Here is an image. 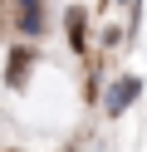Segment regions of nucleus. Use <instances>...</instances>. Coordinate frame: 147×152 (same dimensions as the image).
Here are the masks:
<instances>
[{"label":"nucleus","instance_id":"obj_1","mask_svg":"<svg viewBox=\"0 0 147 152\" xmlns=\"http://www.w3.org/2000/svg\"><path fill=\"white\" fill-rule=\"evenodd\" d=\"M132 98H137V79H118V88L108 93V113L118 118V113H123V108H127Z\"/></svg>","mask_w":147,"mask_h":152},{"label":"nucleus","instance_id":"obj_2","mask_svg":"<svg viewBox=\"0 0 147 152\" xmlns=\"http://www.w3.org/2000/svg\"><path fill=\"white\" fill-rule=\"evenodd\" d=\"M20 30H25V34H39V30H44V10H39V0H20Z\"/></svg>","mask_w":147,"mask_h":152},{"label":"nucleus","instance_id":"obj_3","mask_svg":"<svg viewBox=\"0 0 147 152\" xmlns=\"http://www.w3.org/2000/svg\"><path fill=\"white\" fill-rule=\"evenodd\" d=\"M29 59H34V54H29L25 44H20L15 54H10V88H25V74H29Z\"/></svg>","mask_w":147,"mask_h":152},{"label":"nucleus","instance_id":"obj_4","mask_svg":"<svg viewBox=\"0 0 147 152\" xmlns=\"http://www.w3.org/2000/svg\"><path fill=\"white\" fill-rule=\"evenodd\" d=\"M69 39H74V49L83 44V15L78 10H69Z\"/></svg>","mask_w":147,"mask_h":152}]
</instances>
